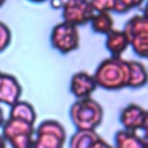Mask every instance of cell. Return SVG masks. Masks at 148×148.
Instances as JSON below:
<instances>
[{"label":"cell","instance_id":"4316f807","mask_svg":"<svg viewBox=\"0 0 148 148\" xmlns=\"http://www.w3.org/2000/svg\"><path fill=\"white\" fill-rule=\"evenodd\" d=\"M5 2H6V0H0V7H1V6H2Z\"/></svg>","mask_w":148,"mask_h":148},{"label":"cell","instance_id":"7c38bea8","mask_svg":"<svg viewBox=\"0 0 148 148\" xmlns=\"http://www.w3.org/2000/svg\"><path fill=\"white\" fill-rule=\"evenodd\" d=\"M113 148H146V141L136 132L119 130L114 134Z\"/></svg>","mask_w":148,"mask_h":148},{"label":"cell","instance_id":"cb8c5ba5","mask_svg":"<svg viewBox=\"0 0 148 148\" xmlns=\"http://www.w3.org/2000/svg\"><path fill=\"white\" fill-rule=\"evenodd\" d=\"M3 123H5V114H3V110L0 105V127L3 125Z\"/></svg>","mask_w":148,"mask_h":148},{"label":"cell","instance_id":"ac0fdd59","mask_svg":"<svg viewBox=\"0 0 148 148\" xmlns=\"http://www.w3.org/2000/svg\"><path fill=\"white\" fill-rule=\"evenodd\" d=\"M145 0H117L116 12L118 14H124L133 8H136L143 3Z\"/></svg>","mask_w":148,"mask_h":148},{"label":"cell","instance_id":"7a4b0ae2","mask_svg":"<svg viewBox=\"0 0 148 148\" xmlns=\"http://www.w3.org/2000/svg\"><path fill=\"white\" fill-rule=\"evenodd\" d=\"M104 117L103 106L92 97L76 99L69 109V118L76 130L96 131Z\"/></svg>","mask_w":148,"mask_h":148},{"label":"cell","instance_id":"d6986e66","mask_svg":"<svg viewBox=\"0 0 148 148\" xmlns=\"http://www.w3.org/2000/svg\"><path fill=\"white\" fill-rule=\"evenodd\" d=\"M10 40H12V31L9 27L5 22L0 21V52L5 51L8 47Z\"/></svg>","mask_w":148,"mask_h":148},{"label":"cell","instance_id":"484cf974","mask_svg":"<svg viewBox=\"0 0 148 148\" xmlns=\"http://www.w3.org/2000/svg\"><path fill=\"white\" fill-rule=\"evenodd\" d=\"M29 1H31V2H37V3H39V2H44V1H46V0H29Z\"/></svg>","mask_w":148,"mask_h":148},{"label":"cell","instance_id":"8992f818","mask_svg":"<svg viewBox=\"0 0 148 148\" xmlns=\"http://www.w3.org/2000/svg\"><path fill=\"white\" fill-rule=\"evenodd\" d=\"M50 42L54 50L61 54L75 51L80 45V34L77 27L65 21L56 24L50 35Z\"/></svg>","mask_w":148,"mask_h":148},{"label":"cell","instance_id":"6da1fadb","mask_svg":"<svg viewBox=\"0 0 148 148\" xmlns=\"http://www.w3.org/2000/svg\"><path fill=\"white\" fill-rule=\"evenodd\" d=\"M97 87L105 90H120L128 87L130 62L121 57H109L99 62L92 74Z\"/></svg>","mask_w":148,"mask_h":148},{"label":"cell","instance_id":"83f0119b","mask_svg":"<svg viewBox=\"0 0 148 148\" xmlns=\"http://www.w3.org/2000/svg\"><path fill=\"white\" fill-rule=\"evenodd\" d=\"M0 74H1V72H0Z\"/></svg>","mask_w":148,"mask_h":148},{"label":"cell","instance_id":"ba28073f","mask_svg":"<svg viewBox=\"0 0 148 148\" xmlns=\"http://www.w3.org/2000/svg\"><path fill=\"white\" fill-rule=\"evenodd\" d=\"M146 113L147 110L135 103H130L124 106L119 114V121L123 126V130L130 132H138L142 130Z\"/></svg>","mask_w":148,"mask_h":148},{"label":"cell","instance_id":"9c48e42d","mask_svg":"<svg viewBox=\"0 0 148 148\" xmlns=\"http://www.w3.org/2000/svg\"><path fill=\"white\" fill-rule=\"evenodd\" d=\"M97 84L92 74L80 71L72 75L69 82V90L76 99L91 97V94L96 90Z\"/></svg>","mask_w":148,"mask_h":148},{"label":"cell","instance_id":"7402d4cb","mask_svg":"<svg viewBox=\"0 0 148 148\" xmlns=\"http://www.w3.org/2000/svg\"><path fill=\"white\" fill-rule=\"evenodd\" d=\"M50 3H51V7H53L54 9H58L62 7L64 0H50Z\"/></svg>","mask_w":148,"mask_h":148},{"label":"cell","instance_id":"30bf717a","mask_svg":"<svg viewBox=\"0 0 148 148\" xmlns=\"http://www.w3.org/2000/svg\"><path fill=\"white\" fill-rule=\"evenodd\" d=\"M22 87L18 80L8 73L0 74V103L12 106L21 99Z\"/></svg>","mask_w":148,"mask_h":148},{"label":"cell","instance_id":"277c9868","mask_svg":"<svg viewBox=\"0 0 148 148\" xmlns=\"http://www.w3.org/2000/svg\"><path fill=\"white\" fill-rule=\"evenodd\" d=\"M123 31L133 52L140 58L148 59V18L142 14L133 15L126 21Z\"/></svg>","mask_w":148,"mask_h":148},{"label":"cell","instance_id":"5b68a950","mask_svg":"<svg viewBox=\"0 0 148 148\" xmlns=\"http://www.w3.org/2000/svg\"><path fill=\"white\" fill-rule=\"evenodd\" d=\"M66 136L62 124L54 119H45L35 128L32 148H64Z\"/></svg>","mask_w":148,"mask_h":148},{"label":"cell","instance_id":"52a82bcc","mask_svg":"<svg viewBox=\"0 0 148 148\" xmlns=\"http://www.w3.org/2000/svg\"><path fill=\"white\" fill-rule=\"evenodd\" d=\"M95 14L89 0H66L61 7V15L65 22L75 27L87 24Z\"/></svg>","mask_w":148,"mask_h":148},{"label":"cell","instance_id":"d4e9b609","mask_svg":"<svg viewBox=\"0 0 148 148\" xmlns=\"http://www.w3.org/2000/svg\"><path fill=\"white\" fill-rule=\"evenodd\" d=\"M0 148H7L6 142H5V140H3V138L1 135H0Z\"/></svg>","mask_w":148,"mask_h":148},{"label":"cell","instance_id":"ffe728a7","mask_svg":"<svg viewBox=\"0 0 148 148\" xmlns=\"http://www.w3.org/2000/svg\"><path fill=\"white\" fill-rule=\"evenodd\" d=\"M89 148H113L106 140H104L102 136H98L91 145Z\"/></svg>","mask_w":148,"mask_h":148},{"label":"cell","instance_id":"e0dca14e","mask_svg":"<svg viewBox=\"0 0 148 148\" xmlns=\"http://www.w3.org/2000/svg\"><path fill=\"white\" fill-rule=\"evenodd\" d=\"M89 2L95 13L116 12L117 0H89Z\"/></svg>","mask_w":148,"mask_h":148},{"label":"cell","instance_id":"8fae6325","mask_svg":"<svg viewBox=\"0 0 148 148\" xmlns=\"http://www.w3.org/2000/svg\"><path fill=\"white\" fill-rule=\"evenodd\" d=\"M128 46L130 43L123 29H113L105 36V47L111 57H121Z\"/></svg>","mask_w":148,"mask_h":148},{"label":"cell","instance_id":"603a6c76","mask_svg":"<svg viewBox=\"0 0 148 148\" xmlns=\"http://www.w3.org/2000/svg\"><path fill=\"white\" fill-rule=\"evenodd\" d=\"M142 15L148 18V0L146 1L145 6H143V8H142Z\"/></svg>","mask_w":148,"mask_h":148},{"label":"cell","instance_id":"44dd1931","mask_svg":"<svg viewBox=\"0 0 148 148\" xmlns=\"http://www.w3.org/2000/svg\"><path fill=\"white\" fill-rule=\"evenodd\" d=\"M142 131H143V139L146 141H148V111L146 113V118H145V124H143Z\"/></svg>","mask_w":148,"mask_h":148},{"label":"cell","instance_id":"5bb4252c","mask_svg":"<svg viewBox=\"0 0 148 148\" xmlns=\"http://www.w3.org/2000/svg\"><path fill=\"white\" fill-rule=\"evenodd\" d=\"M8 118L20 119V120H23V121H27V123L35 125L36 119H37V114H36V111H35V108L32 106V104H30L27 101L20 99L10 106Z\"/></svg>","mask_w":148,"mask_h":148},{"label":"cell","instance_id":"9a60e30c","mask_svg":"<svg viewBox=\"0 0 148 148\" xmlns=\"http://www.w3.org/2000/svg\"><path fill=\"white\" fill-rule=\"evenodd\" d=\"M89 22L91 30L99 35L106 36L111 30L114 29V21L110 13H95Z\"/></svg>","mask_w":148,"mask_h":148},{"label":"cell","instance_id":"3957f363","mask_svg":"<svg viewBox=\"0 0 148 148\" xmlns=\"http://www.w3.org/2000/svg\"><path fill=\"white\" fill-rule=\"evenodd\" d=\"M1 128V136L12 148H32L35 125L20 119L8 118L5 119Z\"/></svg>","mask_w":148,"mask_h":148},{"label":"cell","instance_id":"4fadbf2b","mask_svg":"<svg viewBox=\"0 0 148 148\" xmlns=\"http://www.w3.org/2000/svg\"><path fill=\"white\" fill-rule=\"evenodd\" d=\"M130 62V79L128 87L131 89H138L148 84V68L140 61L128 60Z\"/></svg>","mask_w":148,"mask_h":148},{"label":"cell","instance_id":"2e32d148","mask_svg":"<svg viewBox=\"0 0 148 148\" xmlns=\"http://www.w3.org/2000/svg\"><path fill=\"white\" fill-rule=\"evenodd\" d=\"M101 136L96 131H80L76 130L68 142L69 148H89L90 145Z\"/></svg>","mask_w":148,"mask_h":148}]
</instances>
